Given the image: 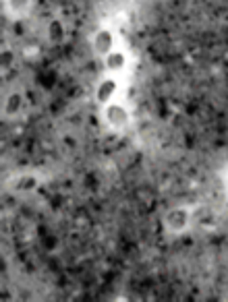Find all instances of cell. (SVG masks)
<instances>
[{
  "label": "cell",
  "mask_w": 228,
  "mask_h": 302,
  "mask_svg": "<svg viewBox=\"0 0 228 302\" xmlns=\"http://www.w3.org/2000/svg\"><path fill=\"white\" fill-rule=\"evenodd\" d=\"M187 219H189V215L185 209H172V211H168V215H166V224L172 232H180V230H185Z\"/></svg>",
  "instance_id": "1"
},
{
  "label": "cell",
  "mask_w": 228,
  "mask_h": 302,
  "mask_svg": "<svg viewBox=\"0 0 228 302\" xmlns=\"http://www.w3.org/2000/svg\"><path fill=\"white\" fill-rule=\"evenodd\" d=\"M106 116H108V122L112 126H124L129 120L127 110H124L122 106H118V103H112V106L106 110Z\"/></svg>",
  "instance_id": "2"
},
{
  "label": "cell",
  "mask_w": 228,
  "mask_h": 302,
  "mask_svg": "<svg viewBox=\"0 0 228 302\" xmlns=\"http://www.w3.org/2000/svg\"><path fill=\"white\" fill-rule=\"evenodd\" d=\"M114 91H116V81H114V79H106V81H102V83H100V87L96 91V98H98V101L106 103L108 100H112Z\"/></svg>",
  "instance_id": "3"
},
{
  "label": "cell",
  "mask_w": 228,
  "mask_h": 302,
  "mask_svg": "<svg viewBox=\"0 0 228 302\" xmlns=\"http://www.w3.org/2000/svg\"><path fill=\"white\" fill-rule=\"evenodd\" d=\"M94 48L100 54H110L112 52V36L108 31H100L96 33V40H94Z\"/></svg>",
  "instance_id": "4"
},
{
  "label": "cell",
  "mask_w": 228,
  "mask_h": 302,
  "mask_svg": "<svg viewBox=\"0 0 228 302\" xmlns=\"http://www.w3.org/2000/svg\"><path fill=\"white\" fill-rule=\"evenodd\" d=\"M106 64L108 68H114V71H118V68L124 66V54L116 52V50H112L110 54H106Z\"/></svg>",
  "instance_id": "5"
},
{
  "label": "cell",
  "mask_w": 228,
  "mask_h": 302,
  "mask_svg": "<svg viewBox=\"0 0 228 302\" xmlns=\"http://www.w3.org/2000/svg\"><path fill=\"white\" fill-rule=\"evenodd\" d=\"M19 106H21V96L19 94L10 96L8 101H6V114H15L19 110Z\"/></svg>",
  "instance_id": "6"
},
{
  "label": "cell",
  "mask_w": 228,
  "mask_h": 302,
  "mask_svg": "<svg viewBox=\"0 0 228 302\" xmlns=\"http://www.w3.org/2000/svg\"><path fill=\"white\" fill-rule=\"evenodd\" d=\"M8 4L13 10H23L27 4H29V0H8Z\"/></svg>",
  "instance_id": "7"
}]
</instances>
